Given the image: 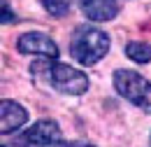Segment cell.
I'll use <instances>...</instances> for the list:
<instances>
[{
  "instance_id": "obj_1",
  "label": "cell",
  "mask_w": 151,
  "mask_h": 147,
  "mask_svg": "<svg viewBox=\"0 0 151 147\" xmlns=\"http://www.w3.org/2000/svg\"><path fill=\"white\" fill-rule=\"evenodd\" d=\"M112 47V40L105 31L95 28V26H77L72 37H70V54L77 63L81 65H95L98 61H102Z\"/></svg>"
},
{
  "instance_id": "obj_2",
  "label": "cell",
  "mask_w": 151,
  "mask_h": 147,
  "mask_svg": "<svg viewBox=\"0 0 151 147\" xmlns=\"http://www.w3.org/2000/svg\"><path fill=\"white\" fill-rule=\"evenodd\" d=\"M33 75H42L56 91L70 93V96H81L88 89V77L79 73L75 68H70L68 63H33Z\"/></svg>"
},
{
  "instance_id": "obj_3",
  "label": "cell",
  "mask_w": 151,
  "mask_h": 147,
  "mask_svg": "<svg viewBox=\"0 0 151 147\" xmlns=\"http://www.w3.org/2000/svg\"><path fill=\"white\" fill-rule=\"evenodd\" d=\"M112 82H114V89L119 91V96H123L135 108H139L147 114H151V82L147 77H142L135 70L121 68V70L114 73Z\"/></svg>"
},
{
  "instance_id": "obj_4",
  "label": "cell",
  "mask_w": 151,
  "mask_h": 147,
  "mask_svg": "<svg viewBox=\"0 0 151 147\" xmlns=\"http://www.w3.org/2000/svg\"><path fill=\"white\" fill-rule=\"evenodd\" d=\"M58 143H60V126L54 119L35 122L19 138V145H26V147H51V145H58Z\"/></svg>"
},
{
  "instance_id": "obj_5",
  "label": "cell",
  "mask_w": 151,
  "mask_h": 147,
  "mask_svg": "<svg viewBox=\"0 0 151 147\" xmlns=\"http://www.w3.org/2000/svg\"><path fill=\"white\" fill-rule=\"evenodd\" d=\"M17 49H19V54H35V56H42V58H56L58 56V44L40 31L23 33L17 40Z\"/></svg>"
},
{
  "instance_id": "obj_6",
  "label": "cell",
  "mask_w": 151,
  "mask_h": 147,
  "mask_svg": "<svg viewBox=\"0 0 151 147\" xmlns=\"http://www.w3.org/2000/svg\"><path fill=\"white\" fill-rule=\"evenodd\" d=\"M28 122V112L26 108L17 103V100H2L0 103V131L7 135V133H14L17 129H21L23 124Z\"/></svg>"
},
{
  "instance_id": "obj_7",
  "label": "cell",
  "mask_w": 151,
  "mask_h": 147,
  "mask_svg": "<svg viewBox=\"0 0 151 147\" xmlns=\"http://www.w3.org/2000/svg\"><path fill=\"white\" fill-rule=\"evenodd\" d=\"M79 5L91 21H109L119 14V5L114 0H79Z\"/></svg>"
},
{
  "instance_id": "obj_8",
  "label": "cell",
  "mask_w": 151,
  "mask_h": 147,
  "mask_svg": "<svg viewBox=\"0 0 151 147\" xmlns=\"http://www.w3.org/2000/svg\"><path fill=\"white\" fill-rule=\"evenodd\" d=\"M126 56L135 63H149L151 61V44L147 42H130L126 47Z\"/></svg>"
},
{
  "instance_id": "obj_9",
  "label": "cell",
  "mask_w": 151,
  "mask_h": 147,
  "mask_svg": "<svg viewBox=\"0 0 151 147\" xmlns=\"http://www.w3.org/2000/svg\"><path fill=\"white\" fill-rule=\"evenodd\" d=\"M40 2H42V7L51 17H65L70 12V7H72L75 0H40Z\"/></svg>"
},
{
  "instance_id": "obj_10",
  "label": "cell",
  "mask_w": 151,
  "mask_h": 147,
  "mask_svg": "<svg viewBox=\"0 0 151 147\" xmlns=\"http://www.w3.org/2000/svg\"><path fill=\"white\" fill-rule=\"evenodd\" d=\"M9 21H17V19H14V12H9L7 0H2V23H9Z\"/></svg>"
},
{
  "instance_id": "obj_11",
  "label": "cell",
  "mask_w": 151,
  "mask_h": 147,
  "mask_svg": "<svg viewBox=\"0 0 151 147\" xmlns=\"http://www.w3.org/2000/svg\"><path fill=\"white\" fill-rule=\"evenodd\" d=\"M63 147H95V145H91V143H68Z\"/></svg>"
}]
</instances>
